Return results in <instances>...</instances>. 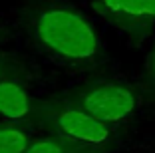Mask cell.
Returning a JSON list of instances; mask_svg holds the SVG:
<instances>
[{"label": "cell", "instance_id": "1", "mask_svg": "<svg viewBox=\"0 0 155 153\" xmlns=\"http://www.w3.org/2000/svg\"><path fill=\"white\" fill-rule=\"evenodd\" d=\"M40 42L62 58L87 60L97 52V36L94 28L80 16L66 8L46 10L36 22Z\"/></svg>", "mask_w": 155, "mask_h": 153}, {"label": "cell", "instance_id": "2", "mask_svg": "<svg viewBox=\"0 0 155 153\" xmlns=\"http://www.w3.org/2000/svg\"><path fill=\"white\" fill-rule=\"evenodd\" d=\"M135 108V95L123 86L104 84L87 91L84 98V109L101 121H119Z\"/></svg>", "mask_w": 155, "mask_h": 153}, {"label": "cell", "instance_id": "3", "mask_svg": "<svg viewBox=\"0 0 155 153\" xmlns=\"http://www.w3.org/2000/svg\"><path fill=\"white\" fill-rule=\"evenodd\" d=\"M60 129L64 131L68 137L86 141V143H104L110 137V129L105 121L94 117L86 109H68L60 115L58 119Z\"/></svg>", "mask_w": 155, "mask_h": 153}, {"label": "cell", "instance_id": "4", "mask_svg": "<svg viewBox=\"0 0 155 153\" xmlns=\"http://www.w3.org/2000/svg\"><path fill=\"white\" fill-rule=\"evenodd\" d=\"M30 109L28 95L14 81H0V115L8 119H20Z\"/></svg>", "mask_w": 155, "mask_h": 153}, {"label": "cell", "instance_id": "5", "mask_svg": "<svg viewBox=\"0 0 155 153\" xmlns=\"http://www.w3.org/2000/svg\"><path fill=\"white\" fill-rule=\"evenodd\" d=\"M114 14L127 18H155V0H101Z\"/></svg>", "mask_w": 155, "mask_h": 153}, {"label": "cell", "instance_id": "6", "mask_svg": "<svg viewBox=\"0 0 155 153\" xmlns=\"http://www.w3.org/2000/svg\"><path fill=\"white\" fill-rule=\"evenodd\" d=\"M28 135L12 127L0 129V153H26Z\"/></svg>", "mask_w": 155, "mask_h": 153}, {"label": "cell", "instance_id": "7", "mask_svg": "<svg viewBox=\"0 0 155 153\" xmlns=\"http://www.w3.org/2000/svg\"><path fill=\"white\" fill-rule=\"evenodd\" d=\"M26 153H64V149L54 139H42V141H36V143L30 145L26 149Z\"/></svg>", "mask_w": 155, "mask_h": 153}, {"label": "cell", "instance_id": "8", "mask_svg": "<svg viewBox=\"0 0 155 153\" xmlns=\"http://www.w3.org/2000/svg\"><path fill=\"white\" fill-rule=\"evenodd\" d=\"M151 70H153V78H155V54H153V60H151Z\"/></svg>", "mask_w": 155, "mask_h": 153}]
</instances>
